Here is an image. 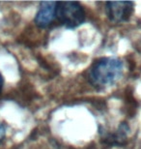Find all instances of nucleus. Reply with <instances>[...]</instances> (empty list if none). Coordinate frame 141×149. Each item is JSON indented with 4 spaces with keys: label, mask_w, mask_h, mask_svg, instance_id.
<instances>
[{
    "label": "nucleus",
    "mask_w": 141,
    "mask_h": 149,
    "mask_svg": "<svg viewBox=\"0 0 141 149\" xmlns=\"http://www.w3.org/2000/svg\"><path fill=\"white\" fill-rule=\"evenodd\" d=\"M57 19L68 28H76L85 20V11L78 2H57Z\"/></svg>",
    "instance_id": "obj_2"
},
{
    "label": "nucleus",
    "mask_w": 141,
    "mask_h": 149,
    "mask_svg": "<svg viewBox=\"0 0 141 149\" xmlns=\"http://www.w3.org/2000/svg\"><path fill=\"white\" fill-rule=\"evenodd\" d=\"M123 62L115 57H104L96 61L89 72V79L92 84L99 87L112 85L121 79Z\"/></svg>",
    "instance_id": "obj_1"
},
{
    "label": "nucleus",
    "mask_w": 141,
    "mask_h": 149,
    "mask_svg": "<svg viewBox=\"0 0 141 149\" xmlns=\"http://www.w3.org/2000/svg\"><path fill=\"white\" fill-rule=\"evenodd\" d=\"M2 87H3V77L1 76V74H0V91H1Z\"/></svg>",
    "instance_id": "obj_6"
},
{
    "label": "nucleus",
    "mask_w": 141,
    "mask_h": 149,
    "mask_svg": "<svg viewBox=\"0 0 141 149\" xmlns=\"http://www.w3.org/2000/svg\"><path fill=\"white\" fill-rule=\"evenodd\" d=\"M5 136V127L3 126V124L0 123V142L3 141Z\"/></svg>",
    "instance_id": "obj_5"
},
{
    "label": "nucleus",
    "mask_w": 141,
    "mask_h": 149,
    "mask_svg": "<svg viewBox=\"0 0 141 149\" xmlns=\"http://www.w3.org/2000/svg\"><path fill=\"white\" fill-rule=\"evenodd\" d=\"M133 2L117 1L106 2V12L108 19L113 22H123L131 17L133 11Z\"/></svg>",
    "instance_id": "obj_3"
},
{
    "label": "nucleus",
    "mask_w": 141,
    "mask_h": 149,
    "mask_svg": "<svg viewBox=\"0 0 141 149\" xmlns=\"http://www.w3.org/2000/svg\"><path fill=\"white\" fill-rule=\"evenodd\" d=\"M56 5L57 2L46 1L42 2L40 9L35 17V22L39 27L46 28L52 23L56 15Z\"/></svg>",
    "instance_id": "obj_4"
}]
</instances>
